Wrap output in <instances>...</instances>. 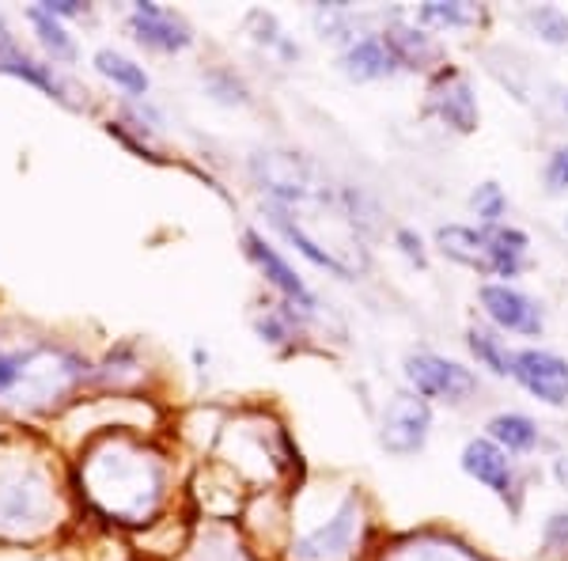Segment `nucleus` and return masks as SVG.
<instances>
[{
	"mask_svg": "<svg viewBox=\"0 0 568 561\" xmlns=\"http://www.w3.org/2000/svg\"><path fill=\"white\" fill-rule=\"evenodd\" d=\"M88 375L77 353L45 342L8 345L0 338V407L45 410L61 402Z\"/></svg>",
	"mask_w": 568,
	"mask_h": 561,
	"instance_id": "obj_1",
	"label": "nucleus"
},
{
	"mask_svg": "<svg viewBox=\"0 0 568 561\" xmlns=\"http://www.w3.org/2000/svg\"><path fill=\"white\" fill-rule=\"evenodd\" d=\"M88 485L106 512L136 520L152 509L155 493H160V471L149 459L114 448V452L95 455L88 463Z\"/></svg>",
	"mask_w": 568,
	"mask_h": 561,
	"instance_id": "obj_2",
	"label": "nucleus"
},
{
	"mask_svg": "<svg viewBox=\"0 0 568 561\" xmlns=\"http://www.w3.org/2000/svg\"><path fill=\"white\" fill-rule=\"evenodd\" d=\"M444 254H452L455 262L470 266L478 273H497V278H516L519 262H524L527 251V236L516 232V228H500L489 224L485 232H474V228L463 224H447L436 232Z\"/></svg>",
	"mask_w": 568,
	"mask_h": 561,
	"instance_id": "obj_3",
	"label": "nucleus"
},
{
	"mask_svg": "<svg viewBox=\"0 0 568 561\" xmlns=\"http://www.w3.org/2000/svg\"><path fill=\"white\" fill-rule=\"evenodd\" d=\"M50 512V493L45 482L34 471H20V467H8L0 471V531L4 535H23L45 523Z\"/></svg>",
	"mask_w": 568,
	"mask_h": 561,
	"instance_id": "obj_4",
	"label": "nucleus"
},
{
	"mask_svg": "<svg viewBox=\"0 0 568 561\" xmlns=\"http://www.w3.org/2000/svg\"><path fill=\"white\" fill-rule=\"evenodd\" d=\"M406 375L417 388L420 399H447V402H463L470 399L478 380H474L470 368L444 361L436 353H409L406 357Z\"/></svg>",
	"mask_w": 568,
	"mask_h": 561,
	"instance_id": "obj_5",
	"label": "nucleus"
},
{
	"mask_svg": "<svg viewBox=\"0 0 568 561\" xmlns=\"http://www.w3.org/2000/svg\"><path fill=\"white\" fill-rule=\"evenodd\" d=\"M428 425H433V413H428V402L417 399V394H394L387 413H383V448L394 455H409L420 452L428 440Z\"/></svg>",
	"mask_w": 568,
	"mask_h": 561,
	"instance_id": "obj_6",
	"label": "nucleus"
},
{
	"mask_svg": "<svg viewBox=\"0 0 568 561\" xmlns=\"http://www.w3.org/2000/svg\"><path fill=\"white\" fill-rule=\"evenodd\" d=\"M511 375H516L535 399L549 407H565L568 402V364L557 353L546 349H519L511 353Z\"/></svg>",
	"mask_w": 568,
	"mask_h": 561,
	"instance_id": "obj_7",
	"label": "nucleus"
},
{
	"mask_svg": "<svg viewBox=\"0 0 568 561\" xmlns=\"http://www.w3.org/2000/svg\"><path fill=\"white\" fill-rule=\"evenodd\" d=\"M481 308L489 311L493 323L511 330V334H538L542 330V311L535 308V300H527L524 292L508 289V284H485Z\"/></svg>",
	"mask_w": 568,
	"mask_h": 561,
	"instance_id": "obj_8",
	"label": "nucleus"
},
{
	"mask_svg": "<svg viewBox=\"0 0 568 561\" xmlns=\"http://www.w3.org/2000/svg\"><path fill=\"white\" fill-rule=\"evenodd\" d=\"M130 27H133L136 39H141L144 46H152V50L175 53V50H186L190 46V27L182 23L171 8L136 4L130 12Z\"/></svg>",
	"mask_w": 568,
	"mask_h": 561,
	"instance_id": "obj_9",
	"label": "nucleus"
},
{
	"mask_svg": "<svg viewBox=\"0 0 568 561\" xmlns=\"http://www.w3.org/2000/svg\"><path fill=\"white\" fill-rule=\"evenodd\" d=\"M433 110L444 118L447 126H455L459 133L478 130V103H474V91L455 69H444L433 80Z\"/></svg>",
	"mask_w": 568,
	"mask_h": 561,
	"instance_id": "obj_10",
	"label": "nucleus"
},
{
	"mask_svg": "<svg viewBox=\"0 0 568 561\" xmlns=\"http://www.w3.org/2000/svg\"><path fill=\"white\" fill-rule=\"evenodd\" d=\"M353 531H356V501H345V509L337 512L334 520H326V528L311 531L307 539L296 542V558L300 561H326V558L345 554L353 542Z\"/></svg>",
	"mask_w": 568,
	"mask_h": 561,
	"instance_id": "obj_11",
	"label": "nucleus"
},
{
	"mask_svg": "<svg viewBox=\"0 0 568 561\" xmlns=\"http://www.w3.org/2000/svg\"><path fill=\"white\" fill-rule=\"evenodd\" d=\"M463 471L478 478L481 485H489L493 493L508 497L511 493V463L508 452L497 448L493 440H470L463 452Z\"/></svg>",
	"mask_w": 568,
	"mask_h": 561,
	"instance_id": "obj_12",
	"label": "nucleus"
},
{
	"mask_svg": "<svg viewBox=\"0 0 568 561\" xmlns=\"http://www.w3.org/2000/svg\"><path fill=\"white\" fill-rule=\"evenodd\" d=\"M246 254H251V259L262 266L265 278H270L273 284H277V289H281L284 297H288L292 303H300V308H304V311L315 308V297H311V292H307V284L288 270V262H284L277 251H270V247L262 243V236L246 232Z\"/></svg>",
	"mask_w": 568,
	"mask_h": 561,
	"instance_id": "obj_13",
	"label": "nucleus"
},
{
	"mask_svg": "<svg viewBox=\"0 0 568 561\" xmlns=\"http://www.w3.org/2000/svg\"><path fill=\"white\" fill-rule=\"evenodd\" d=\"M342 69L349 72L353 80H379V77H390V72L398 69V58H394L390 46L383 39H361L345 50Z\"/></svg>",
	"mask_w": 568,
	"mask_h": 561,
	"instance_id": "obj_14",
	"label": "nucleus"
},
{
	"mask_svg": "<svg viewBox=\"0 0 568 561\" xmlns=\"http://www.w3.org/2000/svg\"><path fill=\"white\" fill-rule=\"evenodd\" d=\"M0 72H12V77L27 80V84H39L45 91H53V96L65 99V88H61V80L53 77L50 69L39 66V61H31L27 53L20 50V42L8 34V27L0 23Z\"/></svg>",
	"mask_w": 568,
	"mask_h": 561,
	"instance_id": "obj_15",
	"label": "nucleus"
},
{
	"mask_svg": "<svg viewBox=\"0 0 568 561\" xmlns=\"http://www.w3.org/2000/svg\"><path fill=\"white\" fill-rule=\"evenodd\" d=\"M489 437H493V444L504 448V452H530V448L538 444L535 421L524 418V413H500V418H493Z\"/></svg>",
	"mask_w": 568,
	"mask_h": 561,
	"instance_id": "obj_16",
	"label": "nucleus"
},
{
	"mask_svg": "<svg viewBox=\"0 0 568 561\" xmlns=\"http://www.w3.org/2000/svg\"><path fill=\"white\" fill-rule=\"evenodd\" d=\"M95 69L103 72L106 80H114L118 88H125L130 96H144L149 91V77H144V69H136L133 61H125L122 53H110L103 50L95 58Z\"/></svg>",
	"mask_w": 568,
	"mask_h": 561,
	"instance_id": "obj_17",
	"label": "nucleus"
},
{
	"mask_svg": "<svg viewBox=\"0 0 568 561\" xmlns=\"http://www.w3.org/2000/svg\"><path fill=\"white\" fill-rule=\"evenodd\" d=\"M470 349H474V357H478L485 368H493L497 375H508L511 372V353L500 345L497 334H489V330L470 327Z\"/></svg>",
	"mask_w": 568,
	"mask_h": 561,
	"instance_id": "obj_18",
	"label": "nucleus"
},
{
	"mask_svg": "<svg viewBox=\"0 0 568 561\" xmlns=\"http://www.w3.org/2000/svg\"><path fill=\"white\" fill-rule=\"evenodd\" d=\"M31 23L39 27V34H42V42L50 46L53 50V58H72V50H77V46H72V39L65 34V27H61L58 20H53L50 12H45V8H31Z\"/></svg>",
	"mask_w": 568,
	"mask_h": 561,
	"instance_id": "obj_19",
	"label": "nucleus"
},
{
	"mask_svg": "<svg viewBox=\"0 0 568 561\" xmlns=\"http://www.w3.org/2000/svg\"><path fill=\"white\" fill-rule=\"evenodd\" d=\"M527 23L538 31V39L561 46L568 42V16L561 12V8H535V12L527 16Z\"/></svg>",
	"mask_w": 568,
	"mask_h": 561,
	"instance_id": "obj_20",
	"label": "nucleus"
},
{
	"mask_svg": "<svg viewBox=\"0 0 568 561\" xmlns=\"http://www.w3.org/2000/svg\"><path fill=\"white\" fill-rule=\"evenodd\" d=\"M420 23H436V27H466L478 20V12H474L470 4H425L417 12Z\"/></svg>",
	"mask_w": 568,
	"mask_h": 561,
	"instance_id": "obj_21",
	"label": "nucleus"
},
{
	"mask_svg": "<svg viewBox=\"0 0 568 561\" xmlns=\"http://www.w3.org/2000/svg\"><path fill=\"white\" fill-rule=\"evenodd\" d=\"M470 206L478 209V217H481V220L497 224V220L504 217V194H500V187H497V182H485V187L474 190Z\"/></svg>",
	"mask_w": 568,
	"mask_h": 561,
	"instance_id": "obj_22",
	"label": "nucleus"
},
{
	"mask_svg": "<svg viewBox=\"0 0 568 561\" xmlns=\"http://www.w3.org/2000/svg\"><path fill=\"white\" fill-rule=\"evenodd\" d=\"M417 561H478V558H470L463 547H444V542H428V547L417 550Z\"/></svg>",
	"mask_w": 568,
	"mask_h": 561,
	"instance_id": "obj_23",
	"label": "nucleus"
},
{
	"mask_svg": "<svg viewBox=\"0 0 568 561\" xmlns=\"http://www.w3.org/2000/svg\"><path fill=\"white\" fill-rule=\"evenodd\" d=\"M546 182L554 190H568V144L554 152V160H549V168H546Z\"/></svg>",
	"mask_w": 568,
	"mask_h": 561,
	"instance_id": "obj_24",
	"label": "nucleus"
},
{
	"mask_svg": "<svg viewBox=\"0 0 568 561\" xmlns=\"http://www.w3.org/2000/svg\"><path fill=\"white\" fill-rule=\"evenodd\" d=\"M546 542H549V550H568V517H565V512H557V517L549 520Z\"/></svg>",
	"mask_w": 568,
	"mask_h": 561,
	"instance_id": "obj_25",
	"label": "nucleus"
},
{
	"mask_svg": "<svg viewBox=\"0 0 568 561\" xmlns=\"http://www.w3.org/2000/svg\"><path fill=\"white\" fill-rule=\"evenodd\" d=\"M45 12L53 16V20H72V16H88L84 4H72V0H65V4H45Z\"/></svg>",
	"mask_w": 568,
	"mask_h": 561,
	"instance_id": "obj_26",
	"label": "nucleus"
},
{
	"mask_svg": "<svg viewBox=\"0 0 568 561\" xmlns=\"http://www.w3.org/2000/svg\"><path fill=\"white\" fill-rule=\"evenodd\" d=\"M398 243H402V251H406L414 262H425V251H420V239H417L414 232H406V228H402V232H398Z\"/></svg>",
	"mask_w": 568,
	"mask_h": 561,
	"instance_id": "obj_27",
	"label": "nucleus"
},
{
	"mask_svg": "<svg viewBox=\"0 0 568 561\" xmlns=\"http://www.w3.org/2000/svg\"><path fill=\"white\" fill-rule=\"evenodd\" d=\"M554 474H557V482H561L565 490H568V455L557 459V463H554Z\"/></svg>",
	"mask_w": 568,
	"mask_h": 561,
	"instance_id": "obj_28",
	"label": "nucleus"
}]
</instances>
